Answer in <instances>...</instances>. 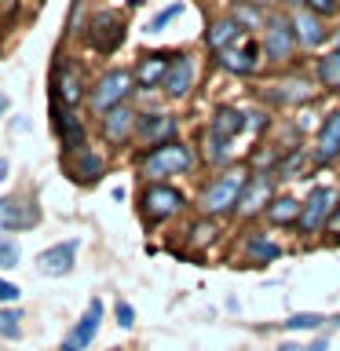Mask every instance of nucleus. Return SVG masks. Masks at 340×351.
Listing matches in <instances>:
<instances>
[{
  "label": "nucleus",
  "instance_id": "f257e3e1",
  "mask_svg": "<svg viewBox=\"0 0 340 351\" xmlns=\"http://www.w3.org/2000/svg\"><path fill=\"white\" fill-rule=\"evenodd\" d=\"M249 176L252 172L241 169V165H227V169H219L212 180L205 183L202 197H197V213L208 216V219L238 213V197H241V191H245Z\"/></svg>",
  "mask_w": 340,
  "mask_h": 351
},
{
  "label": "nucleus",
  "instance_id": "f03ea898",
  "mask_svg": "<svg viewBox=\"0 0 340 351\" xmlns=\"http://www.w3.org/2000/svg\"><path fill=\"white\" fill-rule=\"evenodd\" d=\"M136 169L147 176V180H172V176H183L194 169V150L186 143L172 139L161 143V147H147L143 154H136Z\"/></svg>",
  "mask_w": 340,
  "mask_h": 351
},
{
  "label": "nucleus",
  "instance_id": "7ed1b4c3",
  "mask_svg": "<svg viewBox=\"0 0 340 351\" xmlns=\"http://www.w3.org/2000/svg\"><path fill=\"white\" fill-rule=\"evenodd\" d=\"M132 92H136V73L125 70V66H114V70H106L92 88H88V110H92L95 117H103L106 110L128 103Z\"/></svg>",
  "mask_w": 340,
  "mask_h": 351
},
{
  "label": "nucleus",
  "instance_id": "20e7f679",
  "mask_svg": "<svg viewBox=\"0 0 340 351\" xmlns=\"http://www.w3.org/2000/svg\"><path fill=\"white\" fill-rule=\"evenodd\" d=\"M186 208V197L183 191H175L172 183H165V180H154L143 186V194H139V213L147 223H169V219H175Z\"/></svg>",
  "mask_w": 340,
  "mask_h": 351
},
{
  "label": "nucleus",
  "instance_id": "39448f33",
  "mask_svg": "<svg viewBox=\"0 0 340 351\" xmlns=\"http://www.w3.org/2000/svg\"><path fill=\"white\" fill-rule=\"evenodd\" d=\"M260 48H263V62H285V59H293V51H296L293 22L285 19V15H267Z\"/></svg>",
  "mask_w": 340,
  "mask_h": 351
},
{
  "label": "nucleus",
  "instance_id": "423d86ee",
  "mask_svg": "<svg viewBox=\"0 0 340 351\" xmlns=\"http://www.w3.org/2000/svg\"><path fill=\"white\" fill-rule=\"evenodd\" d=\"M337 205V191L333 186H315L311 194H307V202L300 208V219H296V234L311 238V234H322L326 230V219L333 213Z\"/></svg>",
  "mask_w": 340,
  "mask_h": 351
},
{
  "label": "nucleus",
  "instance_id": "0eeeda50",
  "mask_svg": "<svg viewBox=\"0 0 340 351\" xmlns=\"http://www.w3.org/2000/svg\"><path fill=\"white\" fill-rule=\"evenodd\" d=\"M216 62H219V70H227V73H234V77H249V73H256L260 66H263V48L245 33L238 44L216 51Z\"/></svg>",
  "mask_w": 340,
  "mask_h": 351
},
{
  "label": "nucleus",
  "instance_id": "6e6552de",
  "mask_svg": "<svg viewBox=\"0 0 340 351\" xmlns=\"http://www.w3.org/2000/svg\"><path fill=\"white\" fill-rule=\"evenodd\" d=\"M103 318H106L103 300H88L84 315L70 326V333L62 337L59 351H88V348H92V340H95V333H99V326H103Z\"/></svg>",
  "mask_w": 340,
  "mask_h": 351
},
{
  "label": "nucleus",
  "instance_id": "1a4fd4ad",
  "mask_svg": "<svg viewBox=\"0 0 340 351\" xmlns=\"http://www.w3.org/2000/svg\"><path fill=\"white\" fill-rule=\"evenodd\" d=\"M194 84H197V59L191 51H175L169 62V73L161 81V92L169 99H186L194 92Z\"/></svg>",
  "mask_w": 340,
  "mask_h": 351
},
{
  "label": "nucleus",
  "instance_id": "9d476101",
  "mask_svg": "<svg viewBox=\"0 0 340 351\" xmlns=\"http://www.w3.org/2000/svg\"><path fill=\"white\" fill-rule=\"evenodd\" d=\"M51 99H55V103H62V106H70V110L88 103V84H84V77H81L77 66H70V62L55 66V73H51Z\"/></svg>",
  "mask_w": 340,
  "mask_h": 351
},
{
  "label": "nucleus",
  "instance_id": "9b49d317",
  "mask_svg": "<svg viewBox=\"0 0 340 351\" xmlns=\"http://www.w3.org/2000/svg\"><path fill=\"white\" fill-rule=\"evenodd\" d=\"M175 117L172 114H161V110H150V114H139L136 117V143L143 147H161V143H172L175 139Z\"/></svg>",
  "mask_w": 340,
  "mask_h": 351
},
{
  "label": "nucleus",
  "instance_id": "f8f14e48",
  "mask_svg": "<svg viewBox=\"0 0 340 351\" xmlns=\"http://www.w3.org/2000/svg\"><path fill=\"white\" fill-rule=\"evenodd\" d=\"M274 197V172H252L238 197V216H260Z\"/></svg>",
  "mask_w": 340,
  "mask_h": 351
},
{
  "label": "nucleus",
  "instance_id": "ddd939ff",
  "mask_svg": "<svg viewBox=\"0 0 340 351\" xmlns=\"http://www.w3.org/2000/svg\"><path fill=\"white\" fill-rule=\"evenodd\" d=\"M136 110H132L128 103H121L114 110H106L103 117H99V132H103V139L110 143V147H125V143L136 136Z\"/></svg>",
  "mask_w": 340,
  "mask_h": 351
},
{
  "label": "nucleus",
  "instance_id": "4468645a",
  "mask_svg": "<svg viewBox=\"0 0 340 351\" xmlns=\"http://www.w3.org/2000/svg\"><path fill=\"white\" fill-rule=\"evenodd\" d=\"M311 154H315V165L340 161V110H329L322 117V128H318V136H315Z\"/></svg>",
  "mask_w": 340,
  "mask_h": 351
},
{
  "label": "nucleus",
  "instance_id": "2eb2a0df",
  "mask_svg": "<svg viewBox=\"0 0 340 351\" xmlns=\"http://www.w3.org/2000/svg\"><path fill=\"white\" fill-rule=\"evenodd\" d=\"M51 125H55V136H59V143L66 150L88 147L84 143V125H81V117H77V110L55 103V99H51Z\"/></svg>",
  "mask_w": 340,
  "mask_h": 351
},
{
  "label": "nucleus",
  "instance_id": "dca6fc26",
  "mask_svg": "<svg viewBox=\"0 0 340 351\" xmlns=\"http://www.w3.org/2000/svg\"><path fill=\"white\" fill-rule=\"evenodd\" d=\"M271 99L278 106H304L315 99V81L304 73H293V77H282V81L271 84Z\"/></svg>",
  "mask_w": 340,
  "mask_h": 351
},
{
  "label": "nucleus",
  "instance_id": "f3484780",
  "mask_svg": "<svg viewBox=\"0 0 340 351\" xmlns=\"http://www.w3.org/2000/svg\"><path fill=\"white\" fill-rule=\"evenodd\" d=\"M77 263V241H59V245L44 249L37 256V267L44 278H66Z\"/></svg>",
  "mask_w": 340,
  "mask_h": 351
},
{
  "label": "nucleus",
  "instance_id": "a211bd4d",
  "mask_svg": "<svg viewBox=\"0 0 340 351\" xmlns=\"http://www.w3.org/2000/svg\"><path fill=\"white\" fill-rule=\"evenodd\" d=\"M293 33H296V44L300 48H322V40H326V26H322V15H315V11H307V8H296L293 15Z\"/></svg>",
  "mask_w": 340,
  "mask_h": 351
},
{
  "label": "nucleus",
  "instance_id": "6ab92c4d",
  "mask_svg": "<svg viewBox=\"0 0 340 351\" xmlns=\"http://www.w3.org/2000/svg\"><path fill=\"white\" fill-rule=\"evenodd\" d=\"M40 219L37 205L19 202V197H0V230H26Z\"/></svg>",
  "mask_w": 340,
  "mask_h": 351
},
{
  "label": "nucleus",
  "instance_id": "aec40b11",
  "mask_svg": "<svg viewBox=\"0 0 340 351\" xmlns=\"http://www.w3.org/2000/svg\"><path fill=\"white\" fill-rule=\"evenodd\" d=\"M169 62H172V55H161V51H150V55H143V59L136 62V88H143V92H154V88H161L165 81V73H169Z\"/></svg>",
  "mask_w": 340,
  "mask_h": 351
},
{
  "label": "nucleus",
  "instance_id": "412c9836",
  "mask_svg": "<svg viewBox=\"0 0 340 351\" xmlns=\"http://www.w3.org/2000/svg\"><path fill=\"white\" fill-rule=\"evenodd\" d=\"M106 172V161L99 158L92 147H81V150H70V180L73 183H95L99 176Z\"/></svg>",
  "mask_w": 340,
  "mask_h": 351
},
{
  "label": "nucleus",
  "instance_id": "4be33fe9",
  "mask_svg": "<svg viewBox=\"0 0 340 351\" xmlns=\"http://www.w3.org/2000/svg\"><path fill=\"white\" fill-rule=\"evenodd\" d=\"M121 40H125V26H121V19L95 15V22H92V48L95 51H114Z\"/></svg>",
  "mask_w": 340,
  "mask_h": 351
},
{
  "label": "nucleus",
  "instance_id": "5701e85b",
  "mask_svg": "<svg viewBox=\"0 0 340 351\" xmlns=\"http://www.w3.org/2000/svg\"><path fill=\"white\" fill-rule=\"evenodd\" d=\"M245 256L256 263V267H263V263H274L282 256V245L271 234H263V230H252V234L245 238Z\"/></svg>",
  "mask_w": 340,
  "mask_h": 351
},
{
  "label": "nucleus",
  "instance_id": "b1692460",
  "mask_svg": "<svg viewBox=\"0 0 340 351\" xmlns=\"http://www.w3.org/2000/svg\"><path fill=\"white\" fill-rule=\"evenodd\" d=\"M300 208H304V202H296V197L282 194V197H271V205L263 208V216H267V223H274V227H296Z\"/></svg>",
  "mask_w": 340,
  "mask_h": 351
},
{
  "label": "nucleus",
  "instance_id": "393cba45",
  "mask_svg": "<svg viewBox=\"0 0 340 351\" xmlns=\"http://www.w3.org/2000/svg\"><path fill=\"white\" fill-rule=\"evenodd\" d=\"M241 37H245V29H241L230 15H223V19H216L212 26H208L205 40H208V48H212V51H223V48H230V44H238Z\"/></svg>",
  "mask_w": 340,
  "mask_h": 351
},
{
  "label": "nucleus",
  "instance_id": "a878e982",
  "mask_svg": "<svg viewBox=\"0 0 340 351\" xmlns=\"http://www.w3.org/2000/svg\"><path fill=\"white\" fill-rule=\"evenodd\" d=\"M208 128H216L219 136L234 139V136H241V132L249 128V114H241L238 106H219L212 114V125H208Z\"/></svg>",
  "mask_w": 340,
  "mask_h": 351
},
{
  "label": "nucleus",
  "instance_id": "bb28decb",
  "mask_svg": "<svg viewBox=\"0 0 340 351\" xmlns=\"http://www.w3.org/2000/svg\"><path fill=\"white\" fill-rule=\"evenodd\" d=\"M230 143H234V139H227V136H219L216 128H208L205 132V161L216 165V169H227L230 154H234V150H230Z\"/></svg>",
  "mask_w": 340,
  "mask_h": 351
},
{
  "label": "nucleus",
  "instance_id": "cd10ccee",
  "mask_svg": "<svg viewBox=\"0 0 340 351\" xmlns=\"http://www.w3.org/2000/svg\"><path fill=\"white\" fill-rule=\"evenodd\" d=\"M315 81L322 84L326 92H340V48L318 59V66H315Z\"/></svg>",
  "mask_w": 340,
  "mask_h": 351
},
{
  "label": "nucleus",
  "instance_id": "c85d7f7f",
  "mask_svg": "<svg viewBox=\"0 0 340 351\" xmlns=\"http://www.w3.org/2000/svg\"><path fill=\"white\" fill-rule=\"evenodd\" d=\"M329 322V318L322 311H300V315H289L285 318V329H293V333H315V329H322Z\"/></svg>",
  "mask_w": 340,
  "mask_h": 351
},
{
  "label": "nucleus",
  "instance_id": "c756f323",
  "mask_svg": "<svg viewBox=\"0 0 340 351\" xmlns=\"http://www.w3.org/2000/svg\"><path fill=\"white\" fill-rule=\"evenodd\" d=\"M0 337H4V340H19L22 337V311L15 304L0 307Z\"/></svg>",
  "mask_w": 340,
  "mask_h": 351
},
{
  "label": "nucleus",
  "instance_id": "7c9ffc66",
  "mask_svg": "<svg viewBox=\"0 0 340 351\" xmlns=\"http://www.w3.org/2000/svg\"><path fill=\"white\" fill-rule=\"evenodd\" d=\"M230 19H234L241 29H256V26H263V22H267L256 8H252V4H238L234 11H230Z\"/></svg>",
  "mask_w": 340,
  "mask_h": 351
},
{
  "label": "nucleus",
  "instance_id": "2f4dec72",
  "mask_svg": "<svg viewBox=\"0 0 340 351\" xmlns=\"http://www.w3.org/2000/svg\"><path fill=\"white\" fill-rule=\"evenodd\" d=\"M19 260H22V249H19V241H11L8 234H0V271H11V267H19Z\"/></svg>",
  "mask_w": 340,
  "mask_h": 351
},
{
  "label": "nucleus",
  "instance_id": "473e14b6",
  "mask_svg": "<svg viewBox=\"0 0 340 351\" xmlns=\"http://www.w3.org/2000/svg\"><path fill=\"white\" fill-rule=\"evenodd\" d=\"M191 241L194 245H212L216 241V219H208V216L197 219V223L191 227Z\"/></svg>",
  "mask_w": 340,
  "mask_h": 351
},
{
  "label": "nucleus",
  "instance_id": "72a5a7b5",
  "mask_svg": "<svg viewBox=\"0 0 340 351\" xmlns=\"http://www.w3.org/2000/svg\"><path fill=\"white\" fill-rule=\"evenodd\" d=\"M180 11H183V4H180V0H175V4H169L165 11H158V15H154V19L147 22V33H161V29L169 26L172 19H175V15H180Z\"/></svg>",
  "mask_w": 340,
  "mask_h": 351
},
{
  "label": "nucleus",
  "instance_id": "f704fd0d",
  "mask_svg": "<svg viewBox=\"0 0 340 351\" xmlns=\"http://www.w3.org/2000/svg\"><path fill=\"white\" fill-rule=\"evenodd\" d=\"M114 318H117L121 329H132V326H136V311H132L128 300H117V304H114Z\"/></svg>",
  "mask_w": 340,
  "mask_h": 351
},
{
  "label": "nucleus",
  "instance_id": "c9c22d12",
  "mask_svg": "<svg viewBox=\"0 0 340 351\" xmlns=\"http://www.w3.org/2000/svg\"><path fill=\"white\" fill-rule=\"evenodd\" d=\"M300 8L315 11V15H333V11H340V0H300Z\"/></svg>",
  "mask_w": 340,
  "mask_h": 351
},
{
  "label": "nucleus",
  "instance_id": "e433bc0d",
  "mask_svg": "<svg viewBox=\"0 0 340 351\" xmlns=\"http://www.w3.org/2000/svg\"><path fill=\"white\" fill-rule=\"evenodd\" d=\"M19 296H22V289H19L15 282L0 278V304H4V307H11V304H19Z\"/></svg>",
  "mask_w": 340,
  "mask_h": 351
},
{
  "label": "nucleus",
  "instance_id": "4c0bfd02",
  "mask_svg": "<svg viewBox=\"0 0 340 351\" xmlns=\"http://www.w3.org/2000/svg\"><path fill=\"white\" fill-rule=\"evenodd\" d=\"M322 234H329V238H340V205H333V213H329Z\"/></svg>",
  "mask_w": 340,
  "mask_h": 351
},
{
  "label": "nucleus",
  "instance_id": "58836bf2",
  "mask_svg": "<svg viewBox=\"0 0 340 351\" xmlns=\"http://www.w3.org/2000/svg\"><path fill=\"white\" fill-rule=\"evenodd\" d=\"M8 106H11V99H8V92H4V88H0V117L8 114Z\"/></svg>",
  "mask_w": 340,
  "mask_h": 351
},
{
  "label": "nucleus",
  "instance_id": "ea45409f",
  "mask_svg": "<svg viewBox=\"0 0 340 351\" xmlns=\"http://www.w3.org/2000/svg\"><path fill=\"white\" fill-rule=\"evenodd\" d=\"M274 351H304V344H293V340H285V344H278Z\"/></svg>",
  "mask_w": 340,
  "mask_h": 351
},
{
  "label": "nucleus",
  "instance_id": "a19ab883",
  "mask_svg": "<svg viewBox=\"0 0 340 351\" xmlns=\"http://www.w3.org/2000/svg\"><path fill=\"white\" fill-rule=\"evenodd\" d=\"M4 180H8V161L0 158V183H4Z\"/></svg>",
  "mask_w": 340,
  "mask_h": 351
},
{
  "label": "nucleus",
  "instance_id": "79ce46f5",
  "mask_svg": "<svg viewBox=\"0 0 340 351\" xmlns=\"http://www.w3.org/2000/svg\"><path fill=\"white\" fill-rule=\"evenodd\" d=\"M285 4H293V8H300V0H285Z\"/></svg>",
  "mask_w": 340,
  "mask_h": 351
},
{
  "label": "nucleus",
  "instance_id": "37998d69",
  "mask_svg": "<svg viewBox=\"0 0 340 351\" xmlns=\"http://www.w3.org/2000/svg\"><path fill=\"white\" fill-rule=\"evenodd\" d=\"M110 351H128V348H110Z\"/></svg>",
  "mask_w": 340,
  "mask_h": 351
}]
</instances>
